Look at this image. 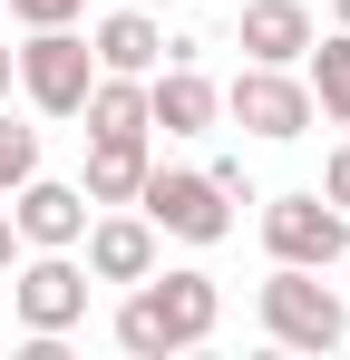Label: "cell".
Returning a JSON list of instances; mask_svg holds the SVG:
<instances>
[{"mask_svg":"<svg viewBox=\"0 0 350 360\" xmlns=\"http://www.w3.org/2000/svg\"><path fill=\"white\" fill-rule=\"evenodd\" d=\"M214 321H224V292H214V273H146L136 292L117 302V351L166 360V351H195V341H214Z\"/></svg>","mask_w":350,"mask_h":360,"instance_id":"6da1fadb","label":"cell"},{"mask_svg":"<svg viewBox=\"0 0 350 360\" xmlns=\"http://www.w3.org/2000/svg\"><path fill=\"white\" fill-rule=\"evenodd\" d=\"M263 331L283 341V351H341L350 341V302L311 273V263H273V283H263Z\"/></svg>","mask_w":350,"mask_h":360,"instance_id":"7a4b0ae2","label":"cell"},{"mask_svg":"<svg viewBox=\"0 0 350 360\" xmlns=\"http://www.w3.org/2000/svg\"><path fill=\"white\" fill-rule=\"evenodd\" d=\"M136 214H146L156 234H175V243H224L233 234V195L214 176H185V166H146Z\"/></svg>","mask_w":350,"mask_h":360,"instance_id":"3957f363","label":"cell"},{"mask_svg":"<svg viewBox=\"0 0 350 360\" xmlns=\"http://www.w3.org/2000/svg\"><path fill=\"white\" fill-rule=\"evenodd\" d=\"M263 253H273V263H311V273H341L350 214L321 185H311V195H273V205H263Z\"/></svg>","mask_w":350,"mask_h":360,"instance_id":"277c9868","label":"cell"},{"mask_svg":"<svg viewBox=\"0 0 350 360\" xmlns=\"http://www.w3.org/2000/svg\"><path fill=\"white\" fill-rule=\"evenodd\" d=\"M224 117L243 127V136H263V146H292V136H311V88H302V68H263L243 59V78L224 88Z\"/></svg>","mask_w":350,"mask_h":360,"instance_id":"5b68a950","label":"cell"},{"mask_svg":"<svg viewBox=\"0 0 350 360\" xmlns=\"http://www.w3.org/2000/svg\"><path fill=\"white\" fill-rule=\"evenodd\" d=\"M20 59V98L39 108V117H78V98H88V78H98V49L58 20V30H30V49H10Z\"/></svg>","mask_w":350,"mask_h":360,"instance_id":"8992f818","label":"cell"},{"mask_svg":"<svg viewBox=\"0 0 350 360\" xmlns=\"http://www.w3.org/2000/svg\"><path fill=\"white\" fill-rule=\"evenodd\" d=\"M10 311H20V331H78L88 321V263L78 253H30V263H10Z\"/></svg>","mask_w":350,"mask_h":360,"instance_id":"52a82bcc","label":"cell"},{"mask_svg":"<svg viewBox=\"0 0 350 360\" xmlns=\"http://www.w3.org/2000/svg\"><path fill=\"white\" fill-rule=\"evenodd\" d=\"M0 205H10V224H20V243H30V253H78L88 214H98V205H88L78 185H58V176H30V185H10Z\"/></svg>","mask_w":350,"mask_h":360,"instance_id":"ba28073f","label":"cell"},{"mask_svg":"<svg viewBox=\"0 0 350 360\" xmlns=\"http://www.w3.org/2000/svg\"><path fill=\"white\" fill-rule=\"evenodd\" d=\"M156 224L136 214V205H108V214H88V234H78V253H88V283H146L156 273Z\"/></svg>","mask_w":350,"mask_h":360,"instance_id":"9c48e42d","label":"cell"},{"mask_svg":"<svg viewBox=\"0 0 350 360\" xmlns=\"http://www.w3.org/2000/svg\"><path fill=\"white\" fill-rule=\"evenodd\" d=\"M214 117H224V88H214L195 59L146 68V127H166V136H205Z\"/></svg>","mask_w":350,"mask_h":360,"instance_id":"30bf717a","label":"cell"},{"mask_svg":"<svg viewBox=\"0 0 350 360\" xmlns=\"http://www.w3.org/2000/svg\"><path fill=\"white\" fill-rule=\"evenodd\" d=\"M233 39H243V59H263V68H302L311 10H302V0H243V10H233Z\"/></svg>","mask_w":350,"mask_h":360,"instance_id":"8fae6325","label":"cell"},{"mask_svg":"<svg viewBox=\"0 0 350 360\" xmlns=\"http://www.w3.org/2000/svg\"><path fill=\"white\" fill-rule=\"evenodd\" d=\"M88 49H98V68H117V78H146V68H166V30H156V10H108L98 30H88Z\"/></svg>","mask_w":350,"mask_h":360,"instance_id":"7c38bea8","label":"cell"},{"mask_svg":"<svg viewBox=\"0 0 350 360\" xmlns=\"http://www.w3.org/2000/svg\"><path fill=\"white\" fill-rule=\"evenodd\" d=\"M146 136H88V176H78V195L88 205H136V185H146Z\"/></svg>","mask_w":350,"mask_h":360,"instance_id":"4fadbf2b","label":"cell"},{"mask_svg":"<svg viewBox=\"0 0 350 360\" xmlns=\"http://www.w3.org/2000/svg\"><path fill=\"white\" fill-rule=\"evenodd\" d=\"M78 117H88V136H156V127H146V78H117V68L88 78Z\"/></svg>","mask_w":350,"mask_h":360,"instance_id":"5bb4252c","label":"cell"},{"mask_svg":"<svg viewBox=\"0 0 350 360\" xmlns=\"http://www.w3.org/2000/svg\"><path fill=\"white\" fill-rule=\"evenodd\" d=\"M302 88H311V108L331 127H350V30H311V49H302Z\"/></svg>","mask_w":350,"mask_h":360,"instance_id":"9a60e30c","label":"cell"},{"mask_svg":"<svg viewBox=\"0 0 350 360\" xmlns=\"http://www.w3.org/2000/svg\"><path fill=\"white\" fill-rule=\"evenodd\" d=\"M30 176H39V127L0 117V195H10V185H30Z\"/></svg>","mask_w":350,"mask_h":360,"instance_id":"2e32d148","label":"cell"},{"mask_svg":"<svg viewBox=\"0 0 350 360\" xmlns=\"http://www.w3.org/2000/svg\"><path fill=\"white\" fill-rule=\"evenodd\" d=\"M10 20L20 30H58V20H78V0H10Z\"/></svg>","mask_w":350,"mask_h":360,"instance_id":"e0dca14e","label":"cell"},{"mask_svg":"<svg viewBox=\"0 0 350 360\" xmlns=\"http://www.w3.org/2000/svg\"><path fill=\"white\" fill-rule=\"evenodd\" d=\"M321 195H331V205L350 214V146H331V166H321Z\"/></svg>","mask_w":350,"mask_h":360,"instance_id":"ac0fdd59","label":"cell"},{"mask_svg":"<svg viewBox=\"0 0 350 360\" xmlns=\"http://www.w3.org/2000/svg\"><path fill=\"white\" fill-rule=\"evenodd\" d=\"M205 176H214V185H224V195H233V205H253V185H243V156H214V166H205Z\"/></svg>","mask_w":350,"mask_h":360,"instance_id":"d6986e66","label":"cell"},{"mask_svg":"<svg viewBox=\"0 0 350 360\" xmlns=\"http://www.w3.org/2000/svg\"><path fill=\"white\" fill-rule=\"evenodd\" d=\"M20 253H30V243H20V224H10V205H0V273H10Z\"/></svg>","mask_w":350,"mask_h":360,"instance_id":"ffe728a7","label":"cell"},{"mask_svg":"<svg viewBox=\"0 0 350 360\" xmlns=\"http://www.w3.org/2000/svg\"><path fill=\"white\" fill-rule=\"evenodd\" d=\"M10 88H20V59H10V39H0V108H10Z\"/></svg>","mask_w":350,"mask_h":360,"instance_id":"44dd1931","label":"cell"},{"mask_svg":"<svg viewBox=\"0 0 350 360\" xmlns=\"http://www.w3.org/2000/svg\"><path fill=\"white\" fill-rule=\"evenodd\" d=\"M331 20H341V30H350V0H331Z\"/></svg>","mask_w":350,"mask_h":360,"instance_id":"7402d4cb","label":"cell"},{"mask_svg":"<svg viewBox=\"0 0 350 360\" xmlns=\"http://www.w3.org/2000/svg\"><path fill=\"white\" fill-rule=\"evenodd\" d=\"M136 10H175V0H136Z\"/></svg>","mask_w":350,"mask_h":360,"instance_id":"603a6c76","label":"cell"},{"mask_svg":"<svg viewBox=\"0 0 350 360\" xmlns=\"http://www.w3.org/2000/svg\"><path fill=\"white\" fill-rule=\"evenodd\" d=\"M341 273H350V253H341ZM341 302H350V292H341Z\"/></svg>","mask_w":350,"mask_h":360,"instance_id":"cb8c5ba5","label":"cell"}]
</instances>
